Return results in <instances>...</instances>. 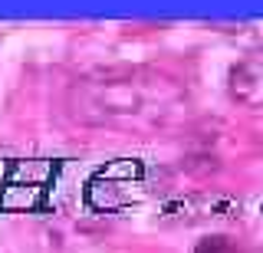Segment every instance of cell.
Segmentation results:
<instances>
[{"label": "cell", "instance_id": "1", "mask_svg": "<svg viewBox=\"0 0 263 253\" xmlns=\"http://www.w3.org/2000/svg\"><path fill=\"white\" fill-rule=\"evenodd\" d=\"M178 102V89L168 79L145 69L109 72L72 86L69 105L82 122H158Z\"/></svg>", "mask_w": 263, "mask_h": 253}, {"label": "cell", "instance_id": "2", "mask_svg": "<svg viewBox=\"0 0 263 253\" xmlns=\"http://www.w3.org/2000/svg\"><path fill=\"white\" fill-rule=\"evenodd\" d=\"M164 187V171L148 165L142 158H115L102 165L86 184V204L99 214H119V210L148 204Z\"/></svg>", "mask_w": 263, "mask_h": 253}, {"label": "cell", "instance_id": "3", "mask_svg": "<svg viewBox=\"0 0 263 253\" xmlns=\"http://www.w3.org/2000/svg\"><path fill=\"white\" fill-rule=\"evenodd\" d=\"M60 174L53 158H16L0 168V210L4 214H33L43 210Z\"/></svg>", "mask_w": 263, "mask_h": 253}, {"label": "cell", "instance_id": "4", "mask_svg": "<svg viewBox=\"0 0 263 253\" xmlns=\"http://www.w3.org/2000/svg\"><path fill=\"white\" fill-rule=\"evenodd\" d=\"M227 92L234 102L247 105V109H263V46L250 50L230 66Z\"/></svg>", "mask_w": 263, "mask_h": 253}, {"label": "cell", "instance_id": "5", "mask_svg": "<svg viewBox=\"0 0 263 253\" xmlns=\"http://www.w3.org/2000/svg\"><path fill=\"white\" fill-rule=\"evenodd\" d=\"M194 253H240V250H237V243L230 237H204L194 247Z\"/></svg>", "mask_w": 263, "mask_h": 253}]
</instances>
